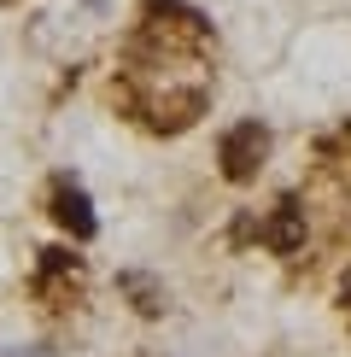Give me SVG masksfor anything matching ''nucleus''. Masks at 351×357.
Instances as JSON below:
<instances>
[{
	"label": "nucleus",
	"mask_w": 351,
	"mask_h": 357,
	"mask_svg": "<svg viewBox=\"0 0 351 357\" xmlns=\"http://www.w3.org/2000/svg\"><path fill=\"white\" fill-rule=\"evenodd\" d=\"M58 222H65V229L77 234V241H88V234H94V217H88V199H82L77 188H70V193H58Z\"/></svg>",
	"instance_id": "2"
},
{
	"label": "nucleus",
	"mask_w": 351,
	"mask_h": 357,
	"mask_svg": "<svg viewBox=\"0 0 351 357\" xmlns=\"http://www.w3.org/2000/svg\"><path fill=\"white\" fill-rule=\"evenodd\" d=\"M263 241H270L275 252H292V246H299V211H292V199L275 211V222L263 229Z\"/></svg>",
	"instance_id": "3"
},
{
	"label": "nucleus",
	"mask_w": 351,
	"mask_h": 357,
	"mask_svg": "<svg viewBox=\"0 0 351 357\" xmlns=\"http://www.w3.org/2000/svg\"><path fill=\"white\" fill-rule=\"evenodd\" d=\"M258 153H263V129L258 123H240L223 135V176L228 182H246V176L258 170Z\"/></svg>",
	"instance_id": "1"
}]
</instances>
